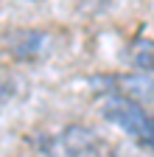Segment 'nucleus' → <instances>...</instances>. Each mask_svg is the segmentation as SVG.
Wrapping results in <instances>:
<instances>
[{
  "label": "nucleus",
  "instance_id": "obj_1",
  "mask_svg": "<svg viewBox=\"0 0 154 157\" xmlns=\"http://www.w3.org/2000/svg\"><path fill=\"white\" fill-rule=\"evenodd\" d=\"M101 115L107 121H112L115 126H121L123 132H129L134 140L143 149H148L151 157H154V121L143 112V104L129 101V98L112 93L104 101V107H101Z\"/></svg>",
  "mask_w": 154,
  "mask_h": 157
},
{
  "label": "nucleus",
  "instance_id": "obj_2",
  "mask_svg": "<svg viewBox=\"0 0 154 157\" xmlns=\"http://www.w3.org/2000/svg\"><path fill=\"white\" fill-rule=\"evenodd\" d=\"M45 154L48 157H115L112 146L104 137L81 124H70L56 137H51L45 146Z\"/></svg>",
  "mask_w": 154,
  "mask_h": 157
},
{
  "label": "nucleus",
  "instance_id": "obj_3",
  "mask_svg": "<svg viewBox=\"0 0 154 157\" xmlns=\"http://www.w3.org/2000/svg\"><path fill=\"white\" fill-rule=\"evenodd\" d=\"M104 84L115 95H123L137 104H154V76L151 73H137V76H107Z\"/></svg>",
  "mask_w": 154,
  "mask_h": 157
},
{
  "label": "nucleus",
  "instance_id": "obj_4",
  "mask_svg": "<svg viewBox=\"0 0 154 157\" xmlns=\"http://www.w3.org/2000/svg\"><path fill=\"white\" fill-rule=\"evenodd\" d=\"M51 48V36L45 31H34V28H25V31H14L11 34V53L17 59H42Z\"/></svg>",
  "mask_w": 154,
  "mask_h": 157
},
{
  "label": "nucleus",
  "instance_id": "obj_5",
  "mask_svg": "<svg viewBox=\"0 0 154 157\" xmlns=\"http://www.w3.org/2000/svg\"><path fill=\"white\" fill-rule=\"evenodd\" d=\"M129 59L134 67H140L143 73L154 76V39H137L129 48Z\"/></svg>",
  "mask_w": 154,
  "mask_h": 157
},
{
  "label": "nucleus",
  "instance_id": "obj_6",
  "mask_svg": "<svg viewBox=\"0 0 154 157\" xmlns=\"http://www.w3.org/2000/svg\"><path fill=\"white\" fill-rule=\"evenodd\" d=\"M14 95H17V82L14 78H0V112Z\"/></svg>",
  "mask_w": 154,
  "mask_h": 157
},
{
  "label": "nucleus",
  "instance_id": "obj_7",
  "mask_svg": "<svg viewBox=\"0 0 154 157\" xmlns=\"http://www.w3.org/2000/svg\"><path fill=\"white\" fill-rule=\"evenodd\" d=\"M0 62H3V56H0Z\"/></svg>",
  "mask_w": 154,
  "mask_h": 157
},
{
  "label": "nucleus",
  "instance_id": "obj_8",
  "mask_svg": "<svg viewBox=\"0 0 154 157\" xmlns=\"http://www.w3.org/2000/svg\"><path fill=\"white\" fill-rule=\"evenodd\" d=\"M151 121H154V115H151Z\"/></svg>",
  "mask_w": 154,
  "mask_h": 157
}]
</instances>
